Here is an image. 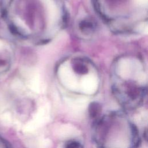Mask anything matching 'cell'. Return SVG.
Wrapping results in <instances>:
<instances>
[{"mask_svg":"<svg viewBox=\"0 0 148 148\" xmlns=\"http://www.w3.org/2000/svg\"><path fill=\"white\" fill-rule=\"evenodd\" d=\"M58 75L61 82L67 88L72 91L79 88V83L77 77L68 63L65 62L60 66Z\"/></svg>","mask_w":148,"mask_h":148,"instance_id":"cell-2","label":"cell"},{"mask_svg":"<svg viewBox=\"0 0 148 148\" xmlns=\"http://www.w3.org/2000/svg\"><path fill=\"white\" fill-rule=\"evenodd\" d=\"M98 78L94 74L89 73L84 75L81 79L79 88L86 94H92L97 90Z\"/></svg>","mask_w":148,"mask_h":148,"instance_id":"cell-3","label":"cell"},{"mask_svg":"<svg viewBox=\"0 0 148 148\" xmlns=\"http://www.w3.org/2000/svg\"><path fill=\"white\" fill-rule=\"evenodd\" d=\"M56 135L59 138L65 139L75 137L79 135V130L74 126L70 124H63L56 130Z\"/></svg>","mask_w":148,"mask_h":148,"instance_id":"cell-4","label":"cell"},{"mask_svg":"<svg viewBox=\"0 0 148 148\" xmlns=\"http://www.w3.org/2000/svg\"><path fill=\"white\" fill-rule=\"evenodd\" d=\"M135 2H136L139 5L141 6H147L148 0H135Z\"/></svg>","mask_w":148,"mask_h":148,"instance_id":"cell-10","label":"cell"},{"mask_svg":"<svg viewBox=\"0 0 148 148\" xmlns=\"http://www.w3.org/2000/svg\"><path fill=\"white\" fill-rule=\"evenodd\" d=\"M10 147H11V145L9 144V143L0 135V148H6Z\"/></svg>","mask_w":148,"mask_h":148,"instance_id":"cell-9","label":"cell"},{"mask_svg":"<svg viewBox=\"0 0 148 148\" xmlns=\"http://www.w3.org/2000/svg\"><path fill=\"white\" fill-rule=\"evenodd\" d=\"M67 102L70 107L75 110L84 109L87 104V100L83 98H77L74 99H69Z\"/></svg>","mask_w":148,"mask_h":148,"instance_id":"cell-7","label":"cell"},{"mask_svg":"<svg viewBox=\"0 0 148 148\" xmlns=\"http://www.w3.org/2000/svg\"><path fill=\"white\" fill-rule=\"evenodd\" d=\"M49 108L46 105L41 106L38 110L34 121V127H40L49 119Z\"/></svg>","mask_w":148,"mask_h":148,"instance_id":"cell-6","label":"cell"},{"mask_svg":"<svg viewBox=\"0 0 148 148\" xmlns=\"http://www.w3.org/2000/svg\"><path fill=\"white\" fill-rule=\"evenodd\" d=\"M43 2L48 14L49 23L51 25H54L57 23L59 17L58 8L54 0H42Z\"/></svg>","mask_w":148,"mask_h":148,"instance_id":"cell-5","label":"cell"},{"mask_svg":"<svg viewBox=\"0 0 148 148\" xmlns=\"http://www.w3.org/2000/svg\"><path fill=\"white\" fill-rule=\"evenodd\" d=\"M140 63L130 58H123L118 64V73L124 79L134 78L139 82L146 80V75L142 71Z\"/></svg>","mask_w":148,"mask_h":148,"instance_id":"cell-1","label":"cell"},{"mask_svg":"<svg viewBox=\"0 0 148 148\" xmlns=\"http://www.w3.org/2000/svg\"><path fill=\"white\" fill-rule=\"evenodd\" d=\"M138 30L142 34H147V24L146 23H143L141 24H140L138 27Z\"/></svg>","mask_w":148,"mask_h":148,"instance_id":"cell-8","label":"cell"}]
</instances>
